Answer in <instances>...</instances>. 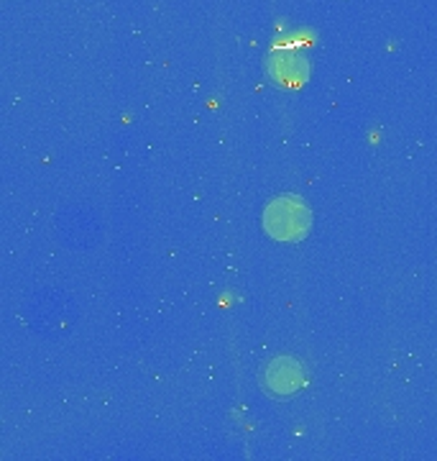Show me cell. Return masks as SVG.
I'll list each match as a JSON object with an SVG mask.
<instances>
[{
	"mask_svg": "<svg viewBox=\"0 0 437 461\" xmlns=\"http://www.w3.org/2000/svg\"><path fill=\"white\" fill-rule=\"evenodd\" d=\"M266 223H269V230L276 236L294 239L308 229V211L297 200L284 198L279 203H272V208L266 213Z\"/></svg>",
	"mask_w": 437,
	"mask_h": 461,
	"instance_id": "1",
	"label": "cell"
}]
</instances>
